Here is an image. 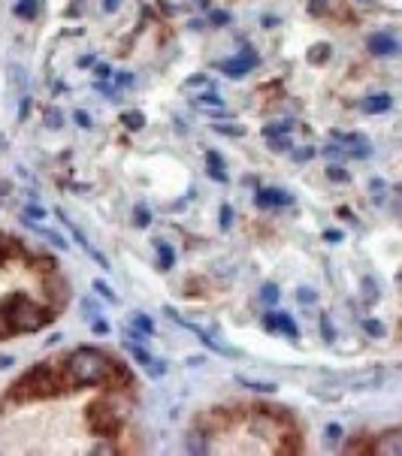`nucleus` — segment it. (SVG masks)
I'll list each match as a JSON object with an SVG mask.
<instances>
[{"instance_id":"nucleus-32","label":"nucleus","mask_w":402,"mask_h":456,"mask_svg":"<svg viewBox=\"0 0 402 456\" xmlns=\"http://www.w3.org/2000/svg\"><path fill=\"white\" fill-rule=\"evenodd\" d=\"M326 175H330L333 182H348V172L342 167H326Z\"/></svg>"},{"instance_id":"nucleus-19","label":"nucleus","mask_w":402,"mask_h":456,"mask_svg":"<svg viewBox=\"0 0 402 456\" xmlns=\"http://www.w3.org/2000/svg\"><path fill=\"white\" fill-rule=\"evenodd\" d=\"M36 9H40V0H19V4H16V16L19 19H34Z\"/></svg>"},{"instance_id":"nucleus-12","label":"nucleus","mask_w":402,"mask_h":456,"mask_svg":"<svg viewBox=\"0 0 402 456\" xmlns=\"http://www.w3.org/2000/svg\"><path fill=\"white\" fill-rule=\"evenodd\" d=\"M393 106V97L391 94H369L363 100V112H369V115H381V112H391Z\"/></svg>"},{"instance_id":"nucleus-47","label":"nucleus","mask_w":402,"mask_h":456,"mask_svg":"<svg viewBox=\"0 0 402 456\" xmlns=\"http://www.w3.org/2000/svg\"><path fill=\"white\" fill-rule=\"evenodd\" d=\"M4 248H6V239L0 236V260H4Z\"/></svg>"},{"instance_id":"nucleus-29","label":"nucleus","mask_w":402,"mask_h":456,"mask_svg":"<svg viewBox=\"0 0 402 456\" xmlns=\"http://www.w3.org/2000/svg\"><path fill=\"white\" fill-rule=\"evenodd\" d=\"M269 148L272 151H287L291 148V139L287 136H269Z\"/></svg>"},{"instance_id":"nucleus-27","label":"nucleus","mask_w":402,"mask_h":456,"mask_svg":"<svg viewBox=\"0 0 402 456\" xmlns=\"http://www.w3.org/2000/svg\"><path fill=\"white\" fill-rule=\"evenodd\" d=\"M287 130H291V121H282V124H269V128L263 130V133H267V139H269V136H287Z\"/></svg>"},{"instance_id":"nucleus-20","label":"nucleus","mask_w":402,"mask_h":456,"mask_svg":"<svg viewBox=\"0 0 402 456\" xmlns=\"http://www.w3.org/2000/svg\"><path fill=\"white\" fill-rule=\"evenodd\" d=\"M326 58H330V46H326V43H318V46L309 52V61H311V64H324Z\"/></svg>"},{"instance_id":"nucleus-10","label":"nucleus","mask_w":402,"mask_h":456,"mask_svg":"<svg viewBox=\"0 0 402 456\" xmlns=\"http://www.w3.org/2000/svg\"><path fill=\"white\" fill-rule=\"evenodd\" d=\"M375 453H387V456H402V432L399 429H391V432L378 435V441H375Z\"/></svg>"},{"instance_id":"nucleus-16","label":"nucleus","mask_w":402,"mask_h":456,"mask_svg":"<svg viewBox=\"0 0 402 456\" xmlns=\"http://www.w3.org/2000/svg\"><path fill=\"white\" fill-rule=\"evenodd\" d=\"M185 450L187 453H209V441H206V435L203 432H194L191 435H185Z\"/></svg>"},{"instance_id":"nucleus-35","label":"nucleus","mask_w":402,"mask_h":456,"mask_svg":"<svg viewBox=\"0 0 402 456\" xmlns=\"http://www.w3.org/2000/svg\"><path fill=\"white\" fill-rule=\"evenodd\" d=\"M133 323H136V326H140V329H143V333H152V329H155V326H152V321H148V318H145V314H136V318H133Z\"/></svg>"},{"instance_id":"nucleus-36","label":"nucleus","mask_w":402,"mask_h":456,"mask_svg":"<svg viewBox=\"0 0 402 456\" xmlns=\"http://www.w3.org/2000/svg\"><path fill=\"white\" fill-rule=\"evenodd\" d=\"M297 299H299V302H315V290L303 287V290H299V294H297Z\"/></svg>"},{"instance_id":"nucleus-30","label":"nucleus","mask_w":402,"mask_h":456,"mask_svg":"<svg viewBox=\"0 0 402 456\" xmlns=\"http://www.w3.org/2000/svg\"><path fill=\"white\" fill-rule=\"evenodd\" d=\"M94 290H97V294L103 296V299H112V302H118V296L112 294V287H109L106 281H94Z\"/></svg>"},{"instance_id":"nucleus-28","label":"nucleus","mask_w":402,"mask_h":456,"mask_svg":"<svg viewBox=\"0 0 402 456\" xmlns=\"http://www.w3.org/2000/svg\"><path fill=\"white\" fill-rule=\"evenodd\" d=\"M133 221H136V227H148V224H152V214H148V209H145V206H136Z\"/></svg>"},{"instance_id":"nucleus-6","label":"nucleus","mask_w":402,"mask_h":456,"mask_svg":"<svg viewBox=\"0 0 402 456\" xmlns=\"http://www.w3.org/2000/svg\"><path fill=\"white\" fill-rule=\"evenodd\" d=\"M366 46H369V52H372V55H381V58H393V55L399 52L396 36H393V33H387V31L372 33L369 40H366Z\"/></svg>"},{"instance_id":"nucleus-24","label":"nucleus","mask_w":402,"mask_h":456,"mask_svg":"<svg viewBox=\"0 0 402 456\" xmlns=\"http://www.w3.org/2000/svg\"><path fill=\"white\" fill-rule=\"evenodd\" d=\"M215 130L224 133V136H245V128H242V124H215Z\"/></svg>"},{"instance_id":"nucleus-45","label":"nucleus","mask_w":402,"mask_h":456,"mask_svg":"<svg viewBox=\"0 0 402 456\" xmlns=\"http://www.w3.org/2000/svg\"><path fill=\"white\" fill-rule=\"evenodd\" d=\"M97 76H100V79H109L112 73H109V67H97Z\"/></svg>"},{"instance_id":"nucleus-7","label":"nucleus","mask_w":402,"mask_h":456,"mask_svg":"<svg viewBox=\"0 0 402 456\" xmlns=\"http://www.w3.org/2000/svg\"><path fill=\"white\" fill-rule=\"evenodd\" d=\"M58 218H61V221H64V224L70 227V233H73V239H76V242L82 245V251H85V254H88V257H94V260H97V266H100V269H112V266H109V260H106L103 254H100V251H97V248H94L91 242H88V239L82 236V230H79V227H76V224H73V221L67 218V214H64V212H58Z\"/></svg>"},{"instance_id":"nucleus-25","label":"nucleus","mask_w":402,"mask_h":456,"mask_svg":"<svg viewBox=\"0 0 402 456\" xmlns=\"http://www.w3.org/2000/svg\"><path fill=\"white\" fill-rule=\"evenodd\" d=\"M363 329H366L369 336H375V338H381V336L387 333V329H384V323H381V321H363Z\"/></svg>"},{"instance_id":"nucleus-8","label":"nucleus","mask_w":402,"mask_h":456,"mask_svg":"<svg viewBox=\"0 0 402 456\" xmlns=\"http://www.w3.org/2000/svg\"><path fill=\"white\" fill-rule=\"evenodd\" d=\"M291 194L282 191V187H263V191L254 194V202L260 209H275V206H291Z\"/></svg>"},{"instance_id":"nucleus-22","label":"nucleus","mask_w":402,"mask_h":456,"mask_svg":"<svg viewBox=\"0 0 402 456\" xmlns=\"http://www.w3.org/2000/svg\"><path fill=\"white\" fill-rule=\"evenodd\" d=\"M36 233H40L43 239H48V242H52L55 248H64V251L70 248V245H67V239H64V236H58V233H52V230H40V227H36Z\"/></svg>"},{"instance_id":"nucleus-23","label":"nucleus","mask_w":402,"mask_h":456,"mask_svg":"<svg viewBox=\"0 0 402 456\" xmlns=\"http://www.w3.org/2000/svg\"><path fill=\"white\" fill-rule=\"evenodd\" d=\"M324 438H326V445H339V438H342V426H339V423H330V426H326L324 429Z\"/></svg>"},{"instance_id":"nucleus-31","label":"nucleus","mask_w":402,"mask_h":456,"mask_svg":"<svg viewBox=\"0 0 402 456\" xmlns=\"http://www.w3.org/2000/svg\"><path fill=\"white\" fill-rule=\"evenodd\" d=\"M263 302H269V306H272V302L275 299H279V287H275V284H267V287H263Z\"/></svg>"},{"instance_id":"nucleus-2","label":"nucleus","mask_w":402,"mask_h":456,"mask_svg":"<svg viewBox=\"0 0 402 456\" xmlns=\"http://www.w3.org/2000/svg\"><path fill=\"white\" fill-rule=\"evenodd\" d=\"M64 390V378H61L52 366L43 363V366H34L28 369L16 384L9 390V399L16 402H36V399H52Z\"/></svg>"},{"instance_id":"nucleus-39","label":"nucleus","mask_w":402,"mask_h":456,"mask_svg":"<svg viewBox=\"0 0 402 456\" xmlns=\"http://www.w3.org/2000/svg\"><path fill=\"white\" fill-rule=\"evenodd\" d=\"M12 363H16V357H9V353H0V372H4V369H9Z\"/></svg>"},{"instance_id":"nucleus-46","label":"nucleus","mask_w":402,"mask_h":456,"mask_svg":"<svg viewBox=\"0 0 402 456\" xmlns=\"http://www.w3.org/2000/svg\"><path fill=\"white\" fill-rule=\"evenodd\" d=\"M324 9V0H311V12H321Z\"/></svg>"},{"instance_id":"nucleus-13","label":"nucleus","mask_w":402,"mask_h":456,"mask_svg":"<svg viewBox=\"0 0 402 456\" xmlns=\"http://www.w3.org/2000/svg\"><path fill=\"white\" fill-rule=\"evenodd\" d=\"M348 384L354 387V390H372V387H378V384H381V369H366V372H360V375H351Z\"/></svg>"},{"instance_id":"nucleus-14","label":"nucleus","mask_w":402,"mask_h":456,"mask_svg":"<svg viewBox=\"0 0 402 456\" xmlns=\"http://www.w3.org/2000/svg\"><path fill=\"white\" fill-rule=\"evenodd\" d=\"M206 167H209V175H212L215 182H221V185H224V182L230 179V175L224 172V160H221L218 151H209V155H206Z\"/></svg>"},{"instance_id":"nucleus-34","label":"nucleus","mask_w":402,"mask_h":456,"mask_svg":"<svg viewBox=\"0 0 402 456\" xmlns=\"http://www.w3.org/2000/svg\"><path fill=\"white\" fill-rule=\"evenodd\" d=\"M34 218H46V212L40 206H28L24 209V221H34Z\"/></svg>"},{"instance_id":"nucleus-38","label":"nucleus","mask_w":402,"mask_h":456,"mask_svg":"<svg viewBox=\"0 0 402 456\" xmlns=\"http://www.w3.org/2000/svg\"><path fill=\"white\" fill-rule=\"evenodd\" d=\"M209 19L215 21V24H227V21H230V16H227V12H212Z\"/></svg>"},{"instance_id":"nucleus-11","label":"nucleus","mask_w":402,"mask_h":456,"mask_svg":"<svg viewBox=\"0 0 402 456\" xmlns=\"http://www.w3.org/2000/svg\"><path fill=\"white\" fill-rule=\"evenodd\" d=\"M267 326H269V329H279V333H284L287 338H297V336H299L294 318H291V314H284V311H282V314H269Z\"/></svg>"},{"instance_id":"nucleus-40","label":"nucleus","mask_w":402,"mask_h":456,"mask_svg":"<svg viewBox=\"0 0 402 456\" xmlns=\"http://www.w3.org/2000/svg\"><path fill=\"white\" fill-rule=\"evenodd\" d=\"M372 191H375V200H381V197H384V194H381V191H384V182L372 179Z\"/></svg>"},{"instance_id":"nucleus-5","label":"nucleus","mask_w":402,"mask_h":456,"mask_svg":"<svg viewBox=\"0 0 402 456\" xmlns=\"http://www.w3.org/2000/svg\"><path fill=\"white\" fill-rule=\"evenodd\" d=\"M254 64H257V55L251 52V48H245V52L236 55L233 61H224V64H221V73H227L230 79H242L245 73H251V67H254Z\"/></svg>"},{"instance_id":"nucleus-33","label":"nucleus","mask_w":402,"mask_h":456,"mask_svg":"<svg viewBox=\"0 0 402 456\" xmlns=\"http://www.w3.org/2000/svg\"><path fill=\"white\" fill-rule=\"evenodd\" d=\"M230 221H233V209L221 206V230H230Z\"/></svg>"},{"instance_id":"nucleus-4","label":"nucleus","mask_w":402,"mask_h":456,"mask_svg":"<svg viewBox=\"0 0 402 456\" xmlns=\"http://www.w3.org/2000/svg\"><path fill=\"white\" fill-rule=\"evenodd\" d=\"M85 420H88V429H91L94 435H100V438H115L118 429H121V414L112 408L109 402H103V399H97V402L88 405V408H85Z\"/></svg>"},{"instance_id":"nucleus-1","label":"nucleus","mask_w":402,"mask_h":456,"mask_svg":"<svg viewBox=\"0 0 402 456\" xmlns=\"http://www.w3.org/2000/svg\"><path fill=\"white\" fill-rule=\"evenodd\" d=\"M67 381L79 384V387H94V384H106L112 369H115V360H109L103 351L97 348H79L67 357Z\"/></svg>"},{"instance_id":"nucleus-41","label":"nucleus","mask_w":402,"mask_h":456,"mask_svg":"<svg viewBox=\"0 0 402 456\" xmlns=\"http://www.w3.org/2000/svg\"><path fill=\"white\" fill-rule=\"evenodd\" d=\"M324 239H326V242H339V239H342V233H339V230H326Z\"/></svg>"},{"instance_id":"nucleus-3","label":"nucleus","mask_w":402,"mask_h":456,"mask_svg":"<svg viewBox=\"0 0 402 456\" xmlns=\"http://www.w3.org/2000/svg\"><path fill=\"white\" fill-rule=\"evenodd\" d=\"M0 306L6 309V314H9V321H12V329L16 333H36V329H43V326H48L55 321V314L48 311V309H40L36 302H31L28 296H21V294H16V296H6Z\"/></svg>"},{"instance_id":"nucleus-42","label":"nucleus","mask_w":402,"mask_h":456,"mask_svg":"<svg viewBox=\"0 0 402 456\" xmlns=\"http://www.w3.org/2000/svg\"><path fill=\"white\" fill-rule=\"evenodd\" d=\"M118 6H121V0H103V9L106 12H115Z\"/></svg>"},{"instance_id":"nucleus-18","label":"nucleus","mask_w":402,"mask_h":456,"mask_svg":"<svg viewBox=\"0 0 402 456\" xmlns=\"http://www.w3.org/2000/svg\"><path fill=\"white\" fill-rule=\"evenodd\" d=\"M128 351L133 353V360H136V363H140V366H143V369H148V366H152V360H155V357H152V353H148V351H145L143 345H133V341H128Z\"/></svg>"},{"instance_id":"nucleus-26","label":"nucleus","mask_w":402,"mask_h":456,"mask_svg":"<svg viewBox=\"0 0 402 456\" xmlns=\"http://www.w3.org/2000/svg\"><path fill=\"white\" fill-rule=\"evenodd\" d=\"M124 124H128L130 130H140L143 124H145V118H143V112H128V115H124Z\"/></svg>"},{"instance_id":"nucleus-15","label":"nucleus","mask_w":402,"mask_h":456,"mask_svg":"<svg viewBox=\"0 0 402 456\" xmlns=\"http://www.w3.org/2000/svg\"><path fill=\"white\" fill-rule=\"evenodd\" d=\"M236 381H239L242 387H248V390H257V393H275L279 390L275 381H260V378H248V375H239Z\"/></svg>"},{"instance_id":"nucleus-17","label":"nucleus","mask_w":402,"mask_h":456,"mask_svg":"<svg viewBox=\"0 0 402 456\" xmlns=\"http://www.w3.org/2000/svg\"><path fill=\"white\" fill-rule=\"evenodd\" d=\"M155 248H158V263H160V269L170 272L172 266H175V251H172L167 242H155Z\"/></svg>"},{"instance_id":"nucleus-44","label":"nucleus","mask_w":402,"mask_h":456,"mask_svg":"<svg viewBox=\"0 0 402 456\" xmlns=\"http://www.w3.org/2000/svg\"><path fill=\"white\" fill-rule=\"evenodd\" d=\"M311 155H315V151H309V148L306 151H297V160H309Z\"/></svg>"},{"instance_id":"nucleus-9","label":"nucleus","mask_w":402,"mask_h":456,"mask_svg":"<svg viewBox=\"0 0 402 456\" xmlns=\"http://www.w3.org/2000/svg\"><path fill=\"white\" fill-rule=\"evenodd\" d=\"M336 142H342L345 145V155H357V157H366L369 155V142H366V136H360V133H333Z\"/></svg>"},{"instance_id":"nucleus-43","label":"nucleus","mask_w":402,"mask_h":456,"mask_svg":"<svg viewBox=\"0 0 402 456\" xmlns=\"http://www.w3.org/2000/svg\"><path fill=\"white\" fill-rule=\"evenodd\" d=\"M321 326H324V338H326V341H330V338H333V326H330V321H326V318H324V323H321Z\"/></svg>"},{"instance_id":"nucleus-37","label":"nucleus","mask_w":402,"mask_h":456,"mask_svg":"<svg viewBox=\"0 0 402 456\" xmlns=\"http://www.w3.org/2000/svg\"><path fill=\"white\" fill-rule=\"evenodd\" d=\"M73 118H76V124H79V128H91V115H85V112H76V115H73Z\"/></svg>"},{"instance_id":"nucleus-21","label":"nucleus","mask_w":402,"mask_h":456,"mask_svg":"<svg viewBox=\"0 0 402 456\" xmlns=\"http://www.w3.org/2000/svg\"><path fill=\"white\" fill-rule=\"evenodd\" d=\"M12 333H16V329H12L9 314H6V309H4V306H0V341H4V338H9Z\"/></svg>"}]
</instances>
